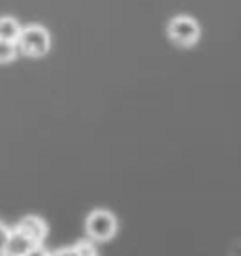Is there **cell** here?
<instances>
[{
  "label": "cell",
  "mask_w": 241,
  "mask_h": 256,
  "mask_svg": "<svg viewBox=\"0 0 241 256\" xmlns=\"http://www.w3.org/2000/svg\"><path fill=\"white\" fill-rule=\"evenodd\" d=\"M51 48V36L40 24H28L21 28V34L17 38V49L26 56H44L48 55Z\"/></svg>",
  "instance_id": "6da1fadb"
},
{
  "label": "cell",
  "mask_w": 241,
  "mask_h": 256,
  "mask_svg": "<svg viewBox=\"0 0 241 256\" xmlns=\"http://www.w3.org/2000/svg\"><path fill=\"white\" fill-rule=\"evenodd\" d=\"M168 38L179 48H190L200 40V24L190 16H177L168 23Z\"/></svg>",
  "instance_id": "7a4b0ae2"
},
{
  "label": "cell",
  "mask_w": 241,
  "mask_h": 256,
  "mask_svg": "<svg viewBox=\"0 0 241 256\" xmlns=\"http://www.w3.org/2000/svg\"><path fill=\"white\" fill-rule=\"evenodd\" d=\"M85 230L94 241H108L117 232V218L106 209H94L85 220Z\"/></svg>",
  "instance_id": "3957f363"
},
{
  "label": "cell",
  "mask_w": 241,
  "mask_h": 256,
  "mask_svg": "<svg viewBox=\"0 0 241 256\" xmlns=\"http://www.w3.org/2000/svg\"><path fill=\"white\" fill-rule=\"evenodd\" d=\"M16 230H19L24 238H28L34 245H42L44 240L48 238V224H46L44 218H40V216L36 215L23 216L19 220V224L16 226Z\"/></svg>",
  "instance_id": "277c9868"
},
{
  "label": "cell",
  "mask_w": 241,
  "mask_h": 256,
  "mask_svg": "<svg viewBox=\"0 0 241 256\" xmlns=\"http://www.w3.org/2000/svg\"><path fill=\"white\" fill-rule=\"evenodd\" d=\"M32 247H36L32 241L28 238H24L19 230H12L8 238V243H6V248H4V256H24Z\"/></svg>",
  "instance_id": "5b68a950"
},
{
  "label": "cell",
  "mask_w": 241,
  "mask_h": 256,
  "mask_svg": "<svg viewBox=\"0 0 241 256\" xmlns=\"http://www.w3.org/2000/svg\"><path fill=\"white\" fill-rule=\"evenodd\" d=\"M19 34H21V24L14 17H0V40L17 44Z\"/></svg>",
  "instance_id": "8992f818"
},
{
  "label": "cell",
  "mask_w": 241,
  "mask_h": 256,
  "mask_svg": "<svg viewBox=\"0 0 241 256\" xmlns=\"http://www.w3.org/2000/svg\"><path fill=\"white\" fill-rule=\"evenodd\" d=\"M17 51H19V49H17V44L0 40V64L12 62L17 56Z\"/></svg>",
  "instance_id": "52a82bcc"
},
{
  "label": "cell",
  "mask_w": 241,
  "mask_h": 256,
  "mask_svg": "<svg viewBox=\"0 0 241 256\" xmlns=\"http://www.w3.org/2000/svg\"><path fill=\"white\" fill-rule=\"evenodd\" d=\"M78 256H96V248L90 241H80L78 245H74Z\"/></svg>",
  "instance_id": "ba28073f"
},
{
  "label": "cell",
  "mask_w": 241,
  "mask_h": 256,
  "mask_svg": "<svg viewBox=\"0 0 241 256\" xmlns=\"http://www.w3.org/2000/svg\"><path fill=\"white\" fill-rule=\"evenodd\" d=\"M10 230L8 226H4V224L0 222V252H4V248H6V243H8V238H10Z\"/></svg>",
  "instance_id": "9c48e42d"
},
{
  "label": "cell",
  "mask_w": 241,
  "mask_h": 256,
  "mask_svg": "<svg viewBox=\"0 0 241 256\" xmlns=\"http://www.w3.org/2000/svg\"><path fill=\"white\" fill-rule=\"evenodd\" d=\"M24 256H51V254H49L48 250L42 247V245H36V247L30 248V250H28Z\"/></svg>",
  "instance_id": "30bf717a"
},
{
  "label": "cell",
  "mask_w": 241,
  "mask_h": 256,
  "mask_svg": "<svg viewBox=\"0 0 241 256\" xmlns=\"http://www.w3.org/2000/svg\"><path fill=\"white\" fill-rule=\"evenodd\" d=\"M51 256H78V252H76L74 247H64V248H60V250H56L55 254H51Z\"/></svg>",
  "instance_id": "8fae6325"
}]
</instances>
